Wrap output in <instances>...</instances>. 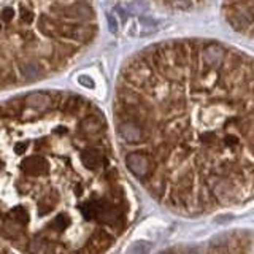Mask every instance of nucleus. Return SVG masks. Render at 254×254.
<instances>
[{"label": "nucleus", "instance_id": "nucleus-1", "mask_svg": "<svg viewBox=\"0 0 254 254\" xmlns=\"http://www.w3.org/2000/svg\"><path fill=\"white\" fill-rule=\"evenodd\" d=\"M113 119L126 169L162 207L200 216L254 199V57L241 49L143 48L119 72Z\"/></svg>", "mask_w": 254, "mask_h": 254}, {"label": "nucleus", "instance_id": "nucleus-2", "mask_svg": "<svg viewBox=\"0 0 254 254\" xmlns=\"http://www.w3.org/2000/svg\"><path fill=\"white\" fill-rule=\"evenodd\" d=\"M130 218L99 106L62 91L0 102V240L22 254H105Z\"/></svg>", "mask_w": 254, "mask_h": 254}, {"label": "nucleus", "instance_id": "nucleus-3", "mask_svg": "<svg viewBox=\"0 0 254 254\" xmlns=\"http://www.w3.org/2000/svg\"><path fill=\"white\" fill-rule=\"evenodd\" d=\"M99 32L86 2H0V91L65 70Z\"/></svg>", "mask_w": 254, "mask_h": 254}, {"label": "nucleus", "instance_id": "nucleus-4", "mask_svg": "<svg viewBox=\"0 0 254 254\" xmlns=\"http://www.w3.org/2000/svg\"><path fill=\"white\" fill-rule=\"evenodd\" d=\"M254 241L248 232H232L210 240L208 243L186 248L184 251H167L162 254H251Z\"/></svg>", "mask_w": 254, "mask_h": 254}, {"label": "nucleus", "instance_id": "nucleus-5", "mask_svg": "<svg viewBox=\"0 0 254 254\" xmlns=\"http://www.w3.org/2000/svg\"><path fill=\"white\" fill-rule=\"evenodd\" d=\"M222 16L237 34L254 40V2L224 3Z\"/></svg>", "mask_w": 254, "mask_h": 254}, {"label": "nucleus", "instance_id": "nucleus-6", "mask_svg": "<svg viewBox=\"0 0 254 254\" xmlns=\"http://www.w3.org/2000/svg\"><path fill=\"white\" fill-rule=\"evenodd\" d=\"M0 254H16V253L13 251V248H10L8 245L0 240Z\"/></svg>", "mask_w": 254, "mask_h": 254}]
</instances>
